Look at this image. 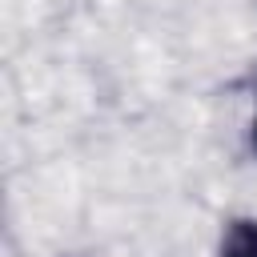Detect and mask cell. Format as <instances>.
<instances>
[{"instance_id":"cell-2","label":"cell","mask_w":257,"mask_h":257,"mask_svg":"<svg viewBox=\"0 0 257 257\" xmlns=\"http://www.w3.org/2000/svg\"><path fill=\"white\" fill-rule=\"evenodd\" d=\"M253 145H257V116H253Z\"/></svg>"},{"instance_id":"cell-1","label":"cell","mask_w":257,"mask_h":257,"mask_svg":"<svg viewBox=\"0 0 257 257\" xmlns=\"http://www.w3.org/2000/svg\"><path fill=\"white\" fill-rule=\"evenodd\" d=\"M221 257H257V221L253 217L229 221V229L221 237Z\"/></svg>"}]
</instances>
